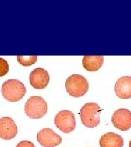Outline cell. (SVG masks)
<instances>
[{
	"mask_svg": "<svg viewBox=\"0 0 131 147\" xmlns=\"http://www.w3.org/2000/svg\"><path fill=\"white\" fill-rule=\"evenodd\" d=\"M26 92L24 84L16 79H10L2 86L1 93L3 97L10 102L20 101L25 96Z\"/></svg>",
	"mask_w": 131,
	"mask_h": 147,
	"instance_id": "obj_1",
	"label": "cell"
},
{
	"mask_svg": "<svg viewBox=\"0 0 131 147\" xmlns=\"http://www.w3.org/2000/svg\"><path fill=\"white\" fill-rule=\"evenodd\" d=\"M65 87L67 92L71 96L79 98L84 96L88 92L89 85L88 80L83 76L73 74L66 80Z\"/></svg>",
	"mask_w": 131,
	"mask_h": 147,
	"instance_id": "obj_2",
	"label": "cell"
},
{
	"mask_svg": "<svg viewBox=\"0 0 131 147\" xmlns=\"http://www.w3.org/2000/svg\"><path fill=\"white\" fill-rule=\"evenodd\" d=\"M100 106L94 102L86 103L81 107L79 113L81 122L84 126L94 128L100 123Z\"/></svg>",
	"mask_w": 131,
	"mask_h": 147,
	"instance_id": "obj_3",
	"label": "cell"
},
{
	"mask_svg": "<svg viewBox=\"0 0 131 147\" xmlns=\"http://www.w3.org/2000/svg\"><path fill=\"white\" fill-rule=\"evenodd\" d=\"M47 102L39 96H33L30 98L25 105V112L32 119L42 118L47 113Z\"/></svg>",
	"mask_w": 131,
	"mask_h": 147,
	"instance_id": "obj_4",
	"label": "cell"
},
{
	"mask_svg": "<svg viewBox=\"0 0 131 147\" xmlns=\"http://www.w3.org/2000/svg\"><path fill=\"white\" fill-rule=\"evenodd\" d=\"M54 123L60 130L65 134L73 131L76 126L75 116L69 110L60 111L55 117Z\"/></svg>",
	"mask_w": 131,
	"mask_h": 147,
	"instance_id": "obj_5",
	"label": "cell"
},
{
	"mask_svg": "<svg viewBox=\"0 0 131 147\" xmlns=\"http://www.w3.org/2000/svg\"><path fill=\"white\" fill-rule=\"evenodd\" d=\"M37 140L43 147H55L62 142L61 136L49 128H44L39 132Z\"/></svg>",
	"mask_w": 131,
	"mask_h": 147,
	"instance_id": "obj_6",
	"label": "cell"
},
{
	"mask_svg": "<svg viewBox=\"0 0 131 147\" xmlns=\"http://www.w3.org/2000/svg\"><path fill=\"white\" fill-rule=\"evenodd\" d=\"M111 121L116 128L121 131L128 130L131 127V112L126 109L116 111L111 118Z\"/></svg>",
	"mask_w": 131,
	"mask_h": 147,
	"instance_id": "obj_7",
	"label": "cell"
},
{
	"mask_svg": "<svg viewBox=\"0 0 131 147\" xmlns=\"http://www.w3.org/2000/svg\"><path fill=\"white\" fill-rule=\"evenodd\" d=\"M49 74L44 69L36 68L32 71L30 75V84L35 89L45 88L49 84Z\"/></svg>",
	"mask_w": 131,
	"mask_h": 147,
	"instance_id": "obj_8",
	"label": "cell"
},
{
	"mask_svg": "<svg viewBox=\"0 0 131 147\" xmlns=\"http://www.w3.org/2000/svg\"><path fill=\"white\" fill-rule=\"evenodd\" d=\"M18 134V127L14 121L9 117L0 118V138L5 140H11Z\"/></svg>",
	"mask_w": 131,
	"mask_h": 147,
	"instance_id": "obj_9",
	"label": "cell"
},
{
	"mask_svg": "<svg viewBox=\"0 0 131 147\" xmlns=\"http://www.w3.org/2000/svg\"><path fill=\"white\" fill-rule=\"evenodd\" d=\"M114 90L116 95L122 99L131 98V77H121L116 82Z\"/></svg>",
	"mask_w": 131,
	"mask_h": 147,
	"instance_id": "obj_10",
	"label": "cell"
},
{
	"mask_svg": "<svg viewBox=\"0 0 131 147\" xmlns=\"http://www.w3.org/2000/svg\"><path fill=\"white\" fill-rule=\"evenodd\" d=\"M99 143L100 147H123L124 139L118 134L108 132L100 137Z\"/></svg>",
	"mask_w": 131,
	"mask_h": 147,
	"instance_id": "obj_11",
	"label": "cell"
},
{
	"mask_svg": "<svg viewBox=\"0 0 131 147\" xmlns=\"http://www.w3.org/2000/svg\"><path fill=\"white\" fill-rule=\"evenodd\" d=\"M104 57L102 56H85L82 60V64L84 69L89 71H96L102 66Z\"/></svg>",
	"mask_w": 131,
	"mask_h": 147,
	"instance_id": "obj_12",
	"label": "cell"
},
{
	"mask_svg": "<svg viewBox=\"0 0 131 147\" xmlns=\"http://www.w3.org/2000/svg\"><path fill=\"white\" fill-rule=\"evenodd\" d=\"M17 60L21 65L30 67L37 62V56H17Z\"/></svg>",
	"mask_w": 131,
	"mask_h": 147,
	"instance_id": "obj_13",
	"label": "cell"
},
{
	"mask_svg": "<svg viewBox=\"0 0 131 147\" xmlns=\"http://www.w3.org/2000/svg\"><path fill=\"white\" fill-rule=\"evenodd\" d=\"M9 71V65L7 61L0 58V77H2L8 73Z\"/></svg>",
	"mask_w": 131,
	"mask_h": 147,
	"instance_id": "obj_14",
	"label": "cell"
},
{
	"mask_svg": "<svg viewBox=\"0 0 131 147\" xmlns=\"http://www.w3.org/2000/svg\"><path fill=\"white\" fill-rule=\"evenodd\" d=\"M16 147H36L34 144L29 141H22L19 142Z\"/></svg>",
	"mask_w": 131,
	"mask_h": 147,
	"instance_id": "obj_15",
	"label": "cell"
},
{
	"mask_svg": "<svg viewBox=\"0 0 131 147\" xmlns=\"http://www.w3.org/2000/svg\"><path fill=\"white\" fill-rule=\"evenodd\" d=\"M129 147H131V140L130 141V145H129Z\"/></svg>",
	"mask_w": 131,
	"mask_h": 147,
	"instance_id": "obj_16",
	"label": "cell"
}]
</instances>
